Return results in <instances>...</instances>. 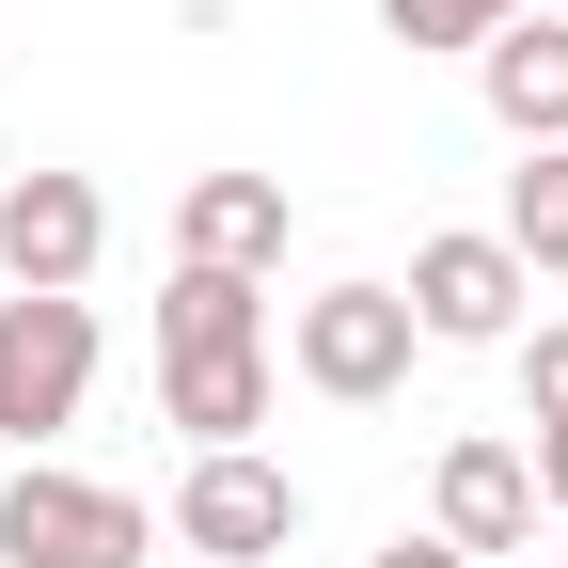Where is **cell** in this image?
I'll return each instance as SVG.
<instances>
[{
  "mask_svg": "<svg viewBox=\"0 0 568 568\" xmlns=\"http://www.w3.org/2000/svg\"><path fill=\"white\" fill-rule=\"evenodd\" d=\"M521 458H537V506H568V426H537Z\"/></svg>",
  "mask_w": 568,
  "mask_h": 568,
  "instance_id": "obj_15",
  "label": "cell"
},
{
  "mask_svg": "<svg viewBox=\"0 0 568 568\" xmlns=\"http://www.w3.org/2000/svg\"><path fill=\"white\" fill-rule=\"evenodd\" d=\"M159 410L190 426V458H237L268 426V347H205V364H159Z\"/></svg>",
  "mask_w": 568,
  "mask_h": 568,
  "instance_id": "obj_10",
  "label": "cell"
},
{
  "mask_svg": "<svg viewBox=\"0 0 568 568\" xmlns=\"http://www.w3.org/2000/svg\"><path fill=\"white\" fill-rule=\"evenodd\" d=\"M521 410H537V426H568V316H552V332H521Z\"/></svg>",
  "mask_w": 568,
  "mask_h": 568,
  "instance_id": "obj_14",
  "label": "cell"
},
{
  "mask_svg": "<svg viewBox=\"0 0 568 568\" xmlns=\"http://www.w3.org/2000/svg\"><path fill=\"white\" fill-rule=\"evenodd\" d=\"M410 301H395V284H316V301H301V332H284V364H301L332 410H379L395 379H410Z\"/></svg>",
  "mask_w": 568,
  "mask_h": 568,
  "instance_id": "obj_2",
  "label": "cell"
},
{
  "mask_svg": "<svg viewBox=\"0 0 568 568\" xmlns=\"http://www.w3.org/2000/svg\"><path fill=\"white\" fill-rule=\"evenodd\" d=\"M142 552H159V521H142L126 489L63 474V458L0 474V568H142Z\"/></svg>",
  "mask_w": 568,
  "mask_h": 568,
  "instance_id": "obj_1",
  "label": "cell"
},
{
  "mask_svg": "<svg viewBox=\"0 0 568 568\" xmlns=\"http://www.w3.org/2000/svg\"><path fill=\"white\" fill-rule=\"evenodd\" d=\"M379 568H474V552H458V537H395Z\"/></svg>",
  "mask_w": 568,
  "mask_h": 568,
  "instance_id": "obj_16",
  "label": "cell"
},
{
  "mask_svg": "<svg viewBox=\"0 0 568 568\" xmlns=\"http://www.w3.org/2000/svg\"><path fill=\"white\" fill-rule=\"evenodd\" d=\"M379 32L395 48H489V32H521V0H379Z\"/></svg>",
  "mask_w": 568,
  "mask_h": 568,
  "instance_id": "obj_13",
  "label": "cell"
},
{
  "mask_svg": "<svg viewBox=\"0 0 568 568\" xmlns=\"http://www.w3.org/2000/svg\"><path fill=\"white\" fill-rule=\"evenodd\" d=\"M268 253H284V174H190L174 268H268Z\"/></svg>",
  "mask_w": 568,
  "mask_h": 568,
  "instance_id": "obj_9",
  "label": "cell"
},
{
  "mask_svg": "<svg viewBox=\"0 0 568 568\" xmlns=\"http://www.w3.org/2000/svg\"><path fill=\"white\" fill-rule=\"evenodd\" d=\"M95 253H111L95 174H17V190H0V268H17V301H80Z\"/></svg>",
  "mask_w": 568,
  "mask_h": 568,
  "instance_id": "obj_5",
  "label": "cell"
},
{
  "mask_svg": "<svg viewBox=\"0 0 568 568\" xmlns=\"http://www.w3.org/2000/svg\"><path fill=\"white\" fill-rule=\"evenodd\" d=\"M489 237H506V253H521L537 284L568 268V142H537V159L506 174V222H489Z\"/></svg>",
  "mask_w": 568,
  "mask_h": 568,
  "instance_id": "obj_12",
  "label": "cell"
},
{
  "mask_svg": "<svg viewBox=\"0 0 568 568\" xmlns=\"http://www.w3.org/2000/svg\"><path fill=\"white\" fill-rule=\"evenodd\" d=\"M205 347H268L253 268H174L159 284V364H205Z\"/></svg>",
  "mask_w": 568,
  "mask_h": 568,
  "instance_id": "obj_11",
  "label": "cell"
},
{
  "mask_svg": "<svg viewBox=\"0 0 568 568\" xmlns=\"http://www.w3.org/2000/svg\"><path fill=\"white\" fill-rule=\"evenodd\" d=\"M443 537H458V552H521V537H537V458L489 443V426L443 443Z\"/></svg>",
  "mask_w": 568,
  "mask_h": 568,
  "instance_id": "obj_8",
  "label": "cell"
},
{
  "mask_svg": "<svg viewBox=\"0 0 568 568\" xmlns=\"http://www.w3.org/2000/svg\"><path fill=\"white\" fill-rule=\"evenodd\" d=\"M474 95H489V126H506L521 159H537V142H568V17L489 32V48H474Z\"/></svg>",
  "mask_w": 568,
  "mask_h": 568,
  "instance_id": "obj_7",
  "label": "cell"
},
{
  "mask_svg": "<svg viewBox=\"0 0 568 568\" xmlns=\"http://www.w3.org/2000/svg\"><path fill=\"white\" fill-rule=\"evenodd\" d=\"M395 301H410V332H426V347H506V332H521V301H537V268H521L506 237H426Z\"/></svg>",
  "mask_w": 568,
  "mask_h": 568,
  "instance_id": "obj_4",
  "label": "cell"
},
{
  "mask_svg": "<svg viewBox=\"0 0 568 568\" xmlns=\"http://www.w3.org/2000/svg\"><path fill=\"white\" fill-rule=\"evenodd\" d=\"M174 537H190L205 568H268L284 537H301V474H268L253 443H237V458H190V489H174Z\"/></svg>",
  "mask_w": 568,
  "mask_h": 568,
  "instance_id": "obj_6",
  "label": "cell"
},
{
  "mask_svg": "<svg viewBox=\"0 0 568 568\" xmlns=\"http://www.w3.org/2000/svg\"><path fill=\"white\" fill-rule=\"evenodd\" d=\"M95 395V301H0V443H48Z\"/></svg>",
  "mask_w": 568,
  "mask_h": 568,
  "instance_id": "obj_3",
  "label": "cell"
},
{
  "mask_svg": "<svg viewBox=\"0 0 568 568\" xmlns=\"http://www.w3.org/2000/svg\"><path fill=\"white\" fill-rule=\"evenodd\" d=\"M552 568H568V552H552Z\"/></svg>",
  "mask_w": 568,
  "mask_h": 568,
  "instance_id": "obj_17",
  "label": "cell"
}]
</instances>
